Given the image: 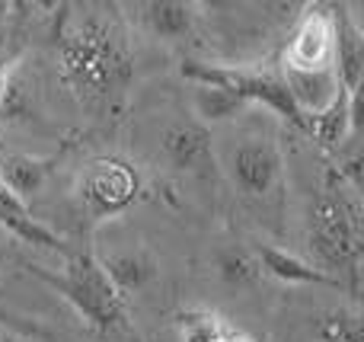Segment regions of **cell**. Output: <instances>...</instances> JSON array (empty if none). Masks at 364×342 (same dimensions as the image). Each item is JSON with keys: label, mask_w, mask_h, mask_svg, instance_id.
<instances>
[{"label": "cell", "mask_w": 364, "mask_h": 342, "mask_svg": "<svg viewBox=\"0 0 364 342\" xmlns=\"http://www.w3.org/2000/svg\"><path fill=\"white\" fill-rule=\"evenodd\" d=\"M58 77L93 119L122 112L134 80L132 36L112 13L83 10L58 36Z\"/></svg>", "instance_id": "6da1fadb"}, {"label": "cell", "mask_w": 364, "mask_h": 342, "mask_svg": "<svg viewBox=\"0 0 364 342\" xmlns=\"http://www.w3.org/2000/svg\"><path fill=\"white\" fill-rule=\"evenodd\" d=\"M307 247L314 253V266L336 279L339 285H358L361 266V202L358 189L329 170L310 208Z\"/></svg>", "instance_id": "7a4b0ae2"}, {"label": "cell", "mask_w": 364, "mask_h": 342, "mask_svg": "<svg viewBox=\"0 0 364 342\" xmlns=\"http://www.w3.org/2000/svg\"><path fill=\"white\" fill-rule=\"evenodd\" d=\"M214 164L250 208L282 211L288 166L282 144L265 125H240L214 138Z\"/></svg>", "instance_id": "3957f363"}, {"label": "cell", "mask_w": 364, "mask_h": 342, "mask_svg": "<svg viewBox=\"0 0 364 342\" xmlns=\"http://www.w3.org/2000/svg\"><path fill=\"white\" fill-rule=\"evenodd\" d=\"M36 279L48 282L96 333L115 336L128 330V307L125 298L115 292L106 269L100 266L96 253H64L61 272H48L42 266H29Z\"/></svg>", "instance_id": "277c9868"}, {"label": "cell", "mask_w": 364, "mask_h": 342, "mask_svg": "<svg viewBox=\"0 0 364 342\" xmlns=\"http://www.w3.org/2000/svg\"><path fill=\"white\" fill-rule=\"evenodd\" d=\"M182 77L192 83H208V87H220L230 96L243 100L246 106H265L284 119L291 128L304 132V115L297 112L294 100L288 93L282 70H262V68H240V64H211V61H192L188 58L182 64Z\"/></svg>", "instance_id": "5b68a950"}, {"label": "cell", "mask_w": 364, "mask_h": 342, "mask_svg": "<svg viewBox=\"0 0 364 342\" xmlns=\"http://www.w3.org/2000/svg\"><path fill=\"white\" fill-rule=\"evenodd\" d=\"M141 198V176L122 157H96L83 166L77 179V202L96 221H112L125 215Z\"/></svg>", "instance_id": "8992f818"}, {"label": "cell", "mask_w": 364, "mask_h": 342, "mask_svg": "<svg viewBox=\"0 0 364 342\" xmlns=\"http://www.w3.org/2000/svg\"><path fill=\"white\" fill-rule=\"evenodd\" d=\"M284 74H326L336 70V16L329 6H307L282 51Z\"/></svg>", "instance_id": "52a82bcc"}, {"label": "cell", "mask_w": 364, "mask_h": 342, "mask_svg": "<svg viewBox=\"0 0 364 342\" xmlns=\"http://www.w3.org/2000/svg\"><path fill=\"white\" fill-rule=\"evenodd\" d=\"M160 154L176 173H201L214 164V134L195 119H173L160 128Z\"/></svg>", "instance_id": "ba28073f"}, {"label": "cell", "mask_w": 364, "mask_h": 342, "mask_svg": "<svg viewBox=\"0 0 364 342\" xmlns=\"http://www.w3.org/2000/svg\"><path fill=\"white\" fill-rule=\"evenodd\" d=\"M336 16V77L346 96L352 100V112L361 119V77H364V32L352 13L333 10Z\"/></svg>", "instance_id": "9c48e42d"}, {"label": "cell", "mask_w": 364, "mask_h": 342, "mask_svg": "<svg viewBox=\"0 0 364 342\" xmlns=\"http://www.w3.org/2000/svg\"><path fill=\"white\" fill-rule=\"evenodd\" d=\"M132 10L134 23L147 36L170 45L192 38L195 26H198V4H186V0H151V4H138Z\"/></svg>", "instance_id": "30bf717a"}, {"label": "cell", "mask_w": 364, "mask_h": 342, "mask_svg": "<svg viewBox=\"0 0 364 342\" xmlns=\"http://www.w3.org/2000/svg\"><path fill=\"white\" fill-rule=\"evenodd\" d=\"M96 260L106 269L109 282L115 285V292H119L122 298H128V294H134V292H144V288L157 279V260H154L144 247H138V243H132V247H115V250H109V256H96Z\"/></svg>", "instance_id": "8fae6325"}, {"label": "cell", "mask_w": 364, "mask_h": 342, "mask_svg": "<svg viewBox=\"0 0 364 342\" xmlns=\"http://www.w3.org/2000/svg\"><path fill=\"white\" fill-rule=\"evenodd\" d=\"M0 230L6 237H16L23 243H32V247H45V250H58V253H70L64 247V240L48 230L36 215H32L29 202H23L19 196H13L4 183H0Z\"/></svg>", "instance_id": "7c38bea8"}, {"label": "cell", "mask_w": 364, "mask_h": 342, "mask_svg": "<svg viewBox=\"0 0 364 342\" xmlns=\"http://www.w3.org/2000/svg\"><path fill=\"white\" fill-rule=\"evenodd\" d=\"M256 260H259L262 275H272V279L284 282V285H329V288H342L336 279H329L326 272H320L314 262L301 260V256L288 253V250L262 247V250H256Z\"/></svg>", "instance_id": "4fadbf2b"}, {"label": "cell", "mask_w": 364, "mask_h": 342, "mask_svg": "<svg viewBox=\"0 0 364 342\" xmlns=\"http://www.w3.org/2000/svg\"><path fill=\"white\" fill-rule=\"evenodd\" d=\"M48 173H51V160L32 157V154H16V151H0V183L13 196L23 198V202H29L42 189Z\"/></svg>", "instance_id": "5bb4252c"}, {"label": "cell", "mask_w": 364, "mask_h": 342, "mask_svg": "<svg viewBox=\"0 0 364 342\" xmlns=\"http://www.w3.org/2000/svg\"><path fill=\"white\" fill-rule=\"evenodd\" d=\"M246 102L230 96L220 87H208V83H192V115L195 122L208 125V122H233L246 112Z\"/></svg>", "instance_id": "9a60e30c"}, {"label": "cell", "mask_w": 364, "mask_h": 342, "mask_svg": "<svg viewBox=\"0 0 364 342\" xmlns=\"http://www.w3.org/2000/svg\"><path fill=\"white\" fill-rule=\"evenodd\" d=\"M227 320L208 307H188L176 314V333L179 342H220L227 333Z\"/></svg>", "instance_id": "2e32d148"}, {"label": "cell", "mask_w": 364, "mask_h": 342, "mask_svg": "<svg viewBox=\"0 0 364 342\" xmlns=\"http://www.w3.org/2000/svg\"><path fill=\"white\" fill-rule=\"evenodd\" d=\"M218 275L233 288H250L262 279V269H259L256 253L243 247H227L218 253Z\"/></svg>", "instance_id": "e0dca14e"}, {"label": "cell", "mask_w": 364, "mask_h": 342, "mask_svg": "<svg viewBox=\"0 0 364 342\" xmlns=\"http://www.w3.org/2000/svg\"><path fill=\"white\" fill-rule=\"evenodd\" d=\"M316 333H320L323 342H364L361 317L355 311H346V307L323 314L320 324H316Z\"/></svg>", "instance_id": "ac0fdd59"}, {"label": "cell", "mask_w": 364, "mask_h": 342, "mask_svg": "<svg viewBox=\"0 0 364 342\" xmlns=\"http://www.w3.org/2000/svg\"><path fill=\"white\" fill-rule=\"evenodd\" d=\"M220 342H256L252 336H246L243 330H237V326H227V333H224V339Z\"/></svg>", "instance_id": "d6986e66"}, {"label": "cell", "mask_w": 364, "mask_h": 342, "mask_svg": "<svg viewBox=\"0 0 364 342\" xmlns=\"http://www.w3.org/2000/svg\"><path fill=\"white\" fill-rule=\"evenodd\" d=\"M6 77H10V68L0 61V100H4V87H6Z\"/></svg>", "instance_id": "ffe728a7"}, {"label": "cell", "mask_w": 364, "mask_h": 342, "mask_svg": "<svg viewBox=\"0 0 364 342\" xmlns=\"http://www.w3.org/2000/svg\"><path fill=\"white\" fill-rule=\"evenodd\" d=\"M0 342H23V339H19V336H13L10 330H0Z\"/></svg>", "instance_id": "44dd1931"}, {"label": "cell", "mask_w": 364, "mask_h": 342, "mask_svg": "<svg viewBox=\"0 0 364 342\" xmlns=\"http://www.w3.org/2000/svg\"><path fill=\"white\" fill-rule=\"evenodd\" d=\"M6 240V234H4V230H0V243H4Z\"/></svg>", "instance_id": "7402d4cb"}]
</instances>
